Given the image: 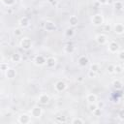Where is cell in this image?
<instances>
[{"label": "cell", "instance_id": "obj_23", "mask_svg": "<svg viewBox=\"0 0 124 124\" xmlns=\"http://www.w3.org/2000/svg\"><path fill=\"white\" fill-rule=\"evenodd\" d=\"M122 72H123V67L121 65H114V72H113V74L119 75V74H122Z\"/></svg>", "mask_w": 124, "mask_h": 124}, {"label": "cell", "instance_id": "obj_8", "mask_svg": "<svg viewBox=\"0 0 124 124\" xmlns=\"http://www.w3.org/2000/svg\"><path fill=\"white\" fill-rule=\"evenodd\" d=\"M56 63H57L56 58H55V57H53V56H50V57H47V58L46 59L45 65H46V68L51 69V68H53V67L56 65Z\"/></svg>", "mask_w": 124, "mask_h": 124}, {"label": "cell", "instance_id": "obj_16", "mask_svg": "<svg viewBox=\"0 0 124 124\" xmlns=\"http://www.w3.org/2000/svg\"><path fill=\"white\" fill-rule=\"evenodd\" d=\"M86 101L88 102V104H93L97 102V96L93 93H89L86 95Z\"/></svg>", "mask_w": 124, "mask_h": 124}, {"label": "cell", "instance_id": "obj_27", "mask_svg": "<svg viewBox=\"0 0 124 124\" xmlns=\"http://www.w3.org/2000/svg\"><path fill=\"white\" fill-rule=\"evenodd\" d=\"M14 34H15L16 37H20V36L22 35V28H20V27L16 28V29L14 30Z\"/></svg>", "mask_w": 124, "mask_h": 124}, {"label": "cell", "instance_id": "obj_4", "mask_svg": "<svg viewBox=\"0 0 124 124\" xmlns=\"http://www.w3.org/2000/svg\"><path fill=\"white\" fill-rule=\"evenodd\" d=\"M120 49V46L119 44L116 42V41H111L109 44H108V50L110 52V53H117V51Z\"/></svg>", "mask_w": 124, "mask_h": 124}, {"label": "cell", "instance_id": "obj_6", "mask_svg": "<svg viewBox=\"0 0 124 124\" xmlns=\"http://www.w3.org/2000/svg\"><path fill=\"white\" fill-rule=\"evenodd\" d=\"M43 114V110L40 107H34L31 108L30 110V115L32 117H35V118H40Z\"/></svg>", "mask_w": 124, "mask_h": 124}, {"label": "cell", "instance_id": "obj_28", "mask_svg": "<svg viewBox=\"0 0 124 124\" xmlns=\"http://www.w3.org/2000/svg\"><path fill=\"white\" fill-rule=\"evenodd\" d=\"M117 58H118V60H120V61H123L124 60V50H118L117 51Z\"/></svg>", "mask_w": 124, "mask_h": 124}, {"label": "cell", "instance_id": "obj_32", "mask_svg": "<svg viewBox=\"0 0 124 124\" xmlns=\"http://www.w3.org/2000/svg\"><path fill=\"white\" fill-rule=\"evenodd\" d=\"M96 74L97 73H95V72H93V71H88V73H87V76H88V78H95L96 77Z\"/></svg>", "mask_w": 124, "mask_h": 124}, {"label": "cell", "instance_id": "obj_2", "mask_svg": "<svg viewBox=\"0 0 124 124\" xmlns=\"http://www.w3.org/2000/svg\"><path fill=\"white\" fill-rule=\"evenodd\" d=\"M91 22L95 26H100V25H102L104 23V17H103V16L101 14H96V15H94L92 16Z\"/></svg>", "mask_w": 124, "mask_h": 124}, {"label": "cell", "instance_id": "obj_3", "mask_svg": "<svg viewBox=\"0 0 124 124\" xmlns=\"http://www.w3.org/2000/svg\"><path fill=\"white\" fill-rule=\"evenodd\" d=\"M44 28L47 32H53V31H56L57 26H56V24L53 21L46 20V22H44Z\"/></svg>", "mask_w": 124, "mask_h": 124}, {"label": "cell", "instance_id": "obj_7", "mask_svg": "<svg viewBox=\"0 0 124 124\" xmlns=\"http://www.w3.org/2000/svg\"><path fill=\"white\" fill-rule=\"evenodd\" d=\"M54 88H55V90H56L57 92H63V91L67 88V84H66V82L63 81V80H58V81L55 82Z\"/></svg>", "mask_w": 124, "mask_h": 124}, {"label": "cell", "instance_id": "obj_34", "mask_svg": "<svg viewBox=\"0 0 124 124\" xmlns=\"http://www.w3.org/2000/svg\"><path fill=\"white\" fill-rule=\"evenodd\" d=\"M96 105H97V108H101V109L104 108V107H105V103H104L103 101H100V102H98V103L96 102Z\"/></svg>", "mask_w": 124, "mask_h": 124}, {"label": "cell", "instance_id": "obj_20", "mask_svg": "<svg viewBox=\"0 0 124 124\" xmlns=\"http://www.w3.org/2000/svg\"><path fill=\"white\" fill-rule=\"evenodd\" d=\"M113 8L116 10V11H121L123 9V3L121 0H116L114 3H113Z\"/></svg>", "mask_w": 124, "mask_h": 124}, {"label": "cell", "instance_id": "obj_1", "mask_svg": "<svg viewBox=\"0 0 124 124\" xmlns=\"http://www.w3.org/2000/svg\"><path fill=\"white\" fill-rule=\"evenodd\" d=\"M19 46H20L21 48H23V49H25V50H28V49H30V48L32 47L33 43H32V41H31L30 38H28V37H23V38L20 40V42H19Z\"/></svg>", "mask_w": 124, "mask_h": 124}, {"label": "cell", "instance_id": "obj_29", "mask_svg": "<svg viewBox=\"0 0 124 124\" xmlns=\"http://www.w3.org/2000/svg\"><path fill=\"white\" fill-rule=\"evenodd\" d=\"M1 1H2V3H3L5 6H8V7L12 6V5L14 4V2H15V0H1Z\"/></svg>", "mask_w": 124, "mask_h": 124}, {"label": "cell", "instance_id": "obj_22", "mask_svg": "<svg viewBox=\"0 0 124 124\" xmlns=\"http://www.w3.org/2000/svg\"><path fill=\"white\" fill-rule=\"evenodd\" d=\"M99 70H100V66H99L98 63H92L90 65V71H93L95 73H98Z\"/></svg>", "mask_w": 124, "mask_h": 124}, {"label": "cell", "instance_id": "obj_26", "mask_svg": "<svg viewBox=\"0 0 124 124\" xmlns=\"http://www.w3.org/2000/svg\"><path fill=\"white\" fill-rule=\"evenodd\" d=\"M71 122H72L73 124H82L84 121H83V119H81V118H79V117H75V118L72 119Z\"/></svg>", "mask_w": 124, "mask_h": 124}, {"label": "cell", "instance_id": "obj_31", "mask_svg": "<svg viewBox=\"0 0 124 124\" xmlns=\"http://www.w3.org/2000/svg\"><path fill=\"white\" fill-rule=\"evenodd\" d=\"M108 74H113V72H114V65L109 64L108 66Z\"/></svg>", "mask_w": 124, "mask_h": 124}, {"label": "cell", "instance_id": "obj_17", "mask_svg": "<svg viewBox=\"0 0 124 124\" xmlns=\"http://www.w3.org/2000/svg\"><path fill=\"white\" fill-rule=\"evenodd\" d=\"M69 23L72 27H75L78 24V18L77 16H71L70 18H69Z\"/></svg>", "mask_w": 124, "mask_h": 124}, {"label": "cell", "instance_id": "obj_39", "mask_svg": "<svg viewBox=\"0 0 124 124\" xmlns=\"http://www.w3.org/2000/svg\"><path fill=\"white\" fill-rule=\"evenodd\" d=\"M3 61V55H2V53H0V62H2Z\"/></svg>", "mask_w": 124, "mask_h": 124}, {"label": "cell", "instance_id": "obj_37", "mask_svg": "<svg viewBox=\"0 0 124 124\" xmlns=\"http://www.w3.org/2000/svg\"><path fill=\"white\" fill-rule=\"evenodd\" d=\"M105 30L106 31H109L110 30V26L109 25H105Z\"/></svg>", "mask_w": 124, "mask_h": 124}, {"label": "cell", "instance_id": "obj_18", "mask_svg": "<svg viewBox=\"0 0 124 124\" xmlns=\"http://www.w3.org/2000/svg\"><path fill=\"white\" fill-rule=\"evenodd\" d=\"M11 61L14 62V63H19L21 61V55L17 52L13 53L12 56H11Z\"/></svg>", "mask_w": 124, "mask_h": 124}, {"label": "cell", "instance_id": "obj_12", "mask_svg": "<svg viewBox=\"0 0 124 124\" xmlns=\"http://www.w3.org/2000/svg\"><path fill=\"white\" fill-rule=\"evenodd\" d=\"M113 31L117 35H123V33H124V26H123V24L122 23H116L113 26Z\"/></svg>", "mask_w": 124, "mask_h": 124}, {"label": "cell", "instance_id": "obj_35", "mask_svg": "<svg viewBox=\"0 0 124 124\" xmlns=\"http://www.w3.org/2000/svg\"><path fill=\"white\" fill-rule=\"evenodd\" d=\"M123 113H124V110H123V109H121V110H120V112H119V114H118V118H119L121 121H122V120H124Z\"/></svg>", "mask_w": 124, "mask_h": 124}, {"label": "cell", "instance_id": "obj_36", "mask_svg": "<svg viewBox=\"0 0 124 124\" xmlns=\"http://www.w3.org/2000/svg\"><path fill=\"white\" fill-rule=\"evenodd\" d=\"M97 1H98V3L101 4V5H107V4L108 3V0H97Z\"/></svg>", "mask_w": 124, "mask_h": 124}, {"label": "cell", "instance_id": "obj_25", "mask_svg": "<svg viewBox=\"0 0 124 124\" xmlns=\"http://www.w3.org/2000/svg\"><path fill=\"white\" fill-rule=\"evenodd\" d=\"M74 34H75V31H74L73 28H67V29L65 30V35H66L67 37H73Z\"/></svg>", "mask_w": 124, "mask_h": 124}, {"label": "cell", "instance_id": "obj_9", "mask_svg": "<svg viewBox=\"0 0 124 124\" xmlns=\"http://www.w3.org/2000/svg\"><path fill=\"white\" fill-rule=\"evenodd\" d=\"M31 121V118H30V115L26 114V113H22L18 116L17 118V122L18 123H21V124H26V123H29Z\"/></svg>", "mask_w": 124, "mask_h": 124}, {"label": "cell", "instance_id": "obj_38", "mask_svg": "<svg viewBox=\"0 0 124 124\" xmlns=\"http://www.w3.org/2000/svg\"><path fill=\"white\" fill-rule=\"evenodd\" d=\"M60 121H63V122H65L66 121V119H65V117H62V118H58Z\"/></svg>", "mask_w": 124, "mask_h": 124}, {"label": "cell", "instance_id": "obj_33", "mask_svg": "<svg viewBox=\"0 0 124 124\" xmlns=\"http://www.w3.org/2000/svg\"><path fill=\"white\" fill-rule=\"evenodd\" d=\"M101 112H102V109L97 108H96V109H95V110H94L92 113H93L95 116H100V115H101Z\"/></svg>", "mask_w": 124, "mask_h": 124}, {"label": "cell", "instance_id": "obj_10", "mask_svg": "<svg viewBox=\"0 0 124 124\" xmlns=\"http://www.w3.org/2000/svg\"><path fill=\"white\" fill-rule=\"evenodd\" d=\"M29 24H30V20L27 16H22L18 20V25L20 28H26L29 26Z\"/></svg>", "mask_w": 124, "mask_h": 124}, {"label": "cell", "instance_id": "obj_30", "mask_svg": "<svg viewBox=\"0 0 124 124\" xmlns=\"http://www.w3.org/2000/svg\"><path fill=\"white\" fill-rule=\"evenodd\" d=\"M96 108H97V105H96V103H93V104H89V105H88V109H89L91 112H93Z\"/></svg>", "mask_w": 124, "mask_h": 124}, {"label": "cell", "instance_id": "obj_40", "mask_svg": "<svg viewBox=\"0 0 124 124\" xmlns=\"http://www.w3.org/2000/svg\"><path fill=\"white\" fill-rule=\"evenodd\" d=\"M121 1H122V0H121Z\"/></svg>", "mask_w": 124, "mask_h": 124}, {"label": "cell", "instance_id": "obj_24", "mask_svg": "<svg viewBox=\"0 0 124 124\" xmlns=\"http://www.w3.org/2000/svg\"><path fill=\"white\" fill-rule=\"evenodd\" d=\"M10 67H9V65H8V63H6V62H0V71H4V72H6L8 69H9Z\"/></svg>", "mask_w": 124, "mask_h": 124}, {"label": "cell", "instance_id": "obj_14", "mask_svg": "<svg viewBox=\"0 0 124 124\" xmlns=\"http://www.w3.org/2000/svg\"><path fill=\"white\" fill-rule=\"evenodd\" d=\"M88 58L85 56V55H81L78 57V64L80 66V67H85L87 64H88Z\"/></svg>", "mask_w": 124, "mask_h": 124}, {"label": "cell", "instance_id": "obj_13", "mask_svg": "<svg viewBox=\"0 0 124 124\" xmlns=\"http://www.w3.org/2000/svg\"><path fill=\"white\" fill-rule=\"evenodd\" d=\"M46 62V58L43 55H36L34 58V64L37 66H43L45 65Z\"/></svg>", "mask_w": 124, "mask_h": 124}, {"label": "cell", "instance_id": "obj_21", "mask_svg": "<svg viewBox=\"0 0 124 124\" xmlns=\"http://www.w3.org/2000/svg\"><path fill=\"white\" fill-rule=\"evenodd\" d=\"M74 50H75V47L72 45H66L64 46V51L66 53H72V52H74Z\"/></svg>", "mask_w": 124, "mask_h": 124}, {"label": "cell", "instance_id": "obj_5", "mask_svg": "<svg viewBox=\"0 0 124 124\" xmlns=\"http://www.w3.org/2000/svg\"><path fill=\"white\" fill-rule=\"evenodd\" d=\"M49 101H50V96L46 93H42L38 97V102L41 105H46V104L49 103Z\"/></svg>", "mask_w": 124, "mask_h": 124}, {"label": "cell", "instance_id": "obj_15", "mask_svg": "<svg viewBox=\"0 0 124 124\" xmlns=\"http://www.w3.org/2000/svg\"><path fill=\"white\" fill-rule=\"evenodd\" d=\"M16 71L14 68H9L6 71V77H7V78L13 79V78H16Z\"/></svg>", "mask_w": 124, "mask_h": 124}, {"label": "cell", "instance_id": "obj_19", "mask_svg": "<svg viewBox=\"0 0 124 124\" xmlns=\"http://www.w3.org/2000/svg\"><path fill=\"white\" fill-rule=\"evenodd\" d=\"M112 85H113V87H114L116 90H120V89H122V87H123V83H122V81H121L119 78L114 79V80L112 81Z\"/></svg>", "mask_w": 124, "mask_h": 124}, {"label": "cell", "instance_id": "obj_11", "mask_svg": "<svg viewBox=\"0 0 124 124\" xmlns=\"http://www.w3.org/2000/svg\"><path fill=\"white\" fill-rule=\"evenodd\" d=\"M95 41L99 44V45H105L108 42V37L105 34H98L95 37Z\"/></svg>", "mask_w": 124, "mask_h": 124}]
</instances>
